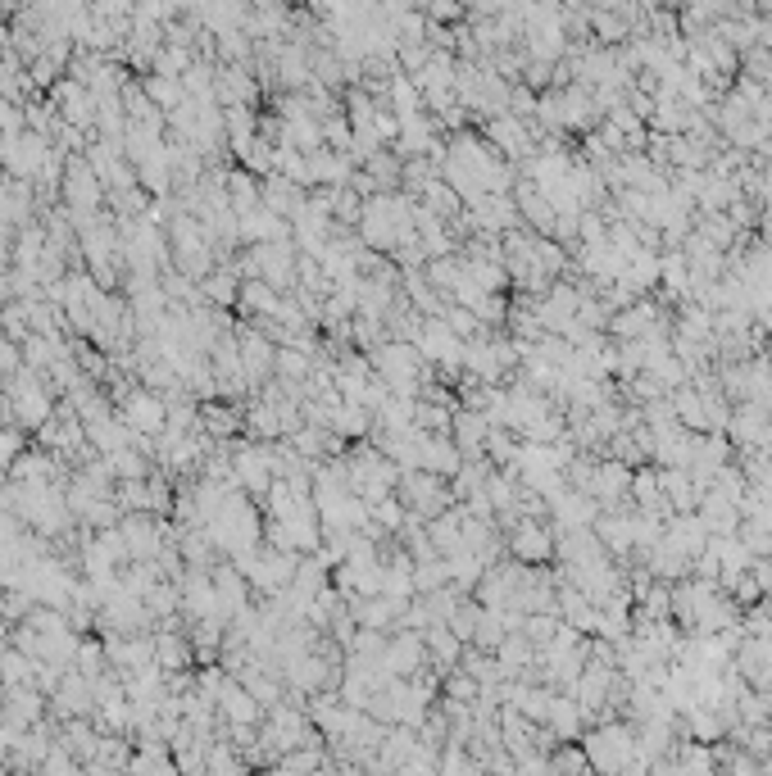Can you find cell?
Here are the masks:
<instances>
[{"instance_id":"1","label":"cell","mask_w":772,"mask_h":776,"mask_svg":"<svg viewBox=\"0 0 772 776\" xmlns=\"http://www.w3.org/2000/svg\"><path fill=\"white\" fill-rule=\"evenodd\" d=\"M586 758H591V767H604V772L632 767L636 763V731L623 727V722H609V727L591 731V736H586Z\"/></svg>"},{"instance_id":"2","label":"cell","mask_w":772,"mask_h":776,"mask_svg":"<svg viewBox=\"0 0 772 776\" xmlns=\"http://www.w3.org/2000/svg\"><path fill=\"white\" fill-rule=\"evenodd\" d=\"M123 427H132V432H141V436H164V427H169V404L150 391H132L128 404H123Z\"/></svg>"},{"instance_id":"3","label":"cell","mask_w":772,"mask_h":776,"mask_svg":"<svg viewBox=\"0 0 772 776\" xmlns=\"http://www.w3.org/2000/svg\"><path fill=\"white\" fill-rule=\"evenodd\" d=\"M418 350H423V359H436V364H464V345H459V332L450 323H436L423 332V341H418Z\"/></svg>"},{"instance_id":"4","label":"cell","mask_w":772,"mask_h":776,"mask_svg":"<svg viewBox=\"0 0 772 776\" xmlns=\"http://www.w3.org/2000/svg\"><path fill=\"white\" fill-rule=\"evenodd\" d=\"M514 554L523 563H545L555 559V536L541 527V522H518L514 531Z\"/></svg>"},{"instance_id":"5","label":"cell","mask_w":772,"mask_h":776,"mask_svg":"<svg viewBox=\"0 0 772 776\" xmlns=\"http://www.w3.org/2000/svg\"><path fill=\"white\" fill-rule=\"evenodd\" d=\"M14 404H19V418L28 427H37V423H46V413H50V404H46V395L37 391V382H32L28 373L14 382Z\"/></svg>"},{"instance_id":"6","label":"cell","mask_w":772,"mask_h":776,"mask_svg":"<svg viewBox=\"0 0 772 776\" xmlns=\"http://www.w3.org/2000/svg\"><path fill=\"white\" fill-rule=\"evenodd\" d=\"M123 545H128L132 559H150L155 545H159V536H155V527H150L146 518H128L123 522Z\"/></svg>"},{"instance_id":"7","label":"cell","mask_w":772,"mask_h":776,"mask_svg":"<svg viewBox=\"0 0 772 776\" xmlns=\"http://www.w3.org/2000/svg\"><path fill=\"white\" fill-rule=\"evenodd\" d=\"M282 232H287V227H282V218L273 214V209H264V214H255V209L241 214V236H246V241H278Z\"/></svg>"},{"instance_id":"8","label":"cell","mask_w":772,"mask_h":776,"mask_svg":"<svg viewBox=\"0 0 772 776\" xmlns=\"http://www.w3.org/2000/svg\"><path fill=\"white\" fill-rule=\"evenodd\" d=\"M218 704L228 713L232 722H255L259 708H255V695L250 690H237V686H218Z\"/></svg>"},{"instance_id":"9","label":"cell","mask_w":772,"mask_h":776,"mask_svg":"<svg viewBox=\"0 0 772 776\" xmlns=\"http://www.w3.org/2000/svg\"><path fill=\"white\" fill-rule=\"evenodd\" d=\"M237 305L241 309H250V314H278V295H273V286L268 282H250V286H241L237 291Z\"/></svg>"},{"instance_id":"10","label":"cell","mask_w":772,"mask_h":776,"mask_svg":"<svg viewBox=\"0 0 772 776\" xmlns=\"http://www.w3.org/2000/svg\"><path fill=\"white\" fill-rule=\"evenodd\" d=\"M37 713H41V695H37V690H19V686H14L10 690V722H14V727L37 722Z\"/></svg>"},{"instance_id":"11","label":"cell","mask_w":772,"mask_h":776,"mask_svg":"<svg viewBox=\"0 0 772 776\" xmlns=\"http://www.w3.org/2000/svg\"><path fill=\"white\" fill-rule=\"evenodd\" d=\"M405 495H409V500L418 504V509H423V504H427V513H432V509H441V504H446V495L436 491V477H409V482H405Z\"/></svg>"},{"instance_id":"12","label":"cell","mask_w":772,"mask_h":776,"mask_svg":"<svg viewBox=\"0 0 772 776\" xmlns=\"http://www.w3.org/2000/svg\"><path fill=\"white\" fill-rule=\"evenodd\" d=\"M214 590H218V604H228V609L246 604V581H237V572H228V568L214 577Z\"/></svg>"},{"instance_id":"13","label":"cell","mask_w":772,"mask_h":776,"mask_svg":"<svg viewBox=\"0 0 772 776\" xmlns=\"http://www.w3.org/2000/svg\"><path fill=\"white\" fill-rule=\"evenodd\" d=\"M159 663H169V668H187V649H182V640L159 636Z\"/></svg>"},{"instance_id":"14","label":"cell","mask_w":772,"mask_h":776,"mask_svg":"<svg viewBox=\"0 0 772 776\" xmlns=\"http://www.w3.org/2000/svg\"><path fill=\"white\" fill-rule=\"evenodd\" d=\"M19 432H5V427H0V468H5V463H14V454H19Z\"/></svg>"},{"instance_id":"15","label":"cell","mask_w":772,"mask_h":776,"mask_svg":"<svg viewBox=\"0 0 772 776\" xmlns=\"http://www.w3.org/2000/svg\"><path fill=\"white\" fill-rule=\"evenodd\" d=\"M14 368H19V341L0 336V373H14Z\"/></svg>"},{"instance_id":"16","label":"cell","mask_w":772,"mask_h":776,"mask_svg":"<svg viewBox=\"0 0 772 776\" xmlns=\"http://www.w3.org/2000/svg\"><path fill=\"white\" fill-rule=\"evenodd\" d=\"M205 423L214 427V432H232V427H237V418H228V409H205Z\"/></svg>"},{"instance_id":"17","label":"cell","mask_w":772,"mask_h":776,"mask_svg":"<svg viewBox=\"0 0 772 776\" xmlns=\"http://www.w3.org/2000/svg\"><path fill=\"white\" fill-rule=\"evenodd\" d=\"M209 295H218V300H232V277H209L205 282Z\"/></svg>"},{"instance_id":"18","label":"cell","mask_w":772,"mask_h":776,"mask_svg":"<svg viewBox=\"0 0 772 776\" xmlns=\"http://www.w3.org/2000/svg\"><path fill=\"white\" fill-rule=\"evenodd\" d=\"M763 595H768V600H763V609H768V613H772V586H768V590H763Z\"/></svg>"},{"instance_id":"19","label":"cell","mask_w":772,"mask_h":776,"mask_svg":"<svg viewBox=\"0 0 772 776\" xmlns=\"http://www.w3.org/2000/svg\"><path fill=\"white\" fill-rule=\"evenodd\" d=\"M0 645H5V627H0Z\"/></svg>"}]
</instances>
